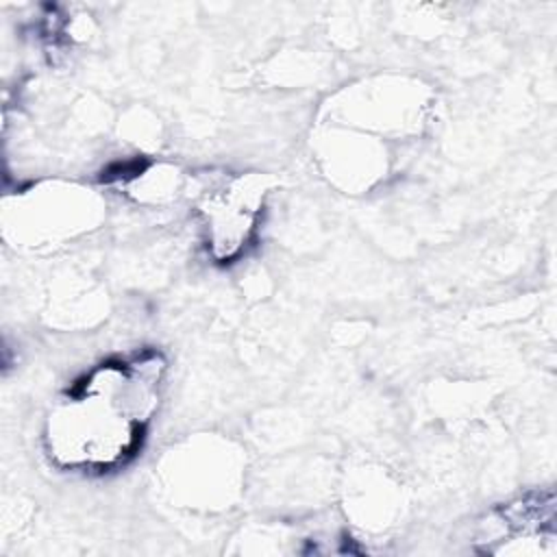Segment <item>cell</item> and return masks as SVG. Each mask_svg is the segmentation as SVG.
Wrapping results in <instances>:
<instances>
[{
	"label": "cell",
	"instance_id": "1",
	"mask_svg": "<svg viewBox=\"0 0 557 557\" xmlns=\"http://www.w3.org/2000/svg\"><path fill=\"white\" fill-rule=\"evenodd\" d=\"M157 357L109 361L89 372L48 420L52 457L70 468L104 470L141 444L159 403Z\"/></svg>",
	"mask_w": 557,
	"mask_h": 557
},
{
	"label": "cell",
	"instance_id": "2",
	"mask_svg": "<svg viewBox=\"0 0 557 557\" xmlns=\"http://www.w3.org/2000/svg\"><path fill=\"white\" fill-rule=\"evenodd\" d=\"M494 555H553L555 553V496L533 494L505 505L485 522L479 540Z\"/></svg>",
	"mask_w": 557,
	"mask_h": 557
},
{
	"label": "cell",
	"instance_id": "3",
	"mask_svg": "<svg viewBox=\"0 0 557 557\" xmlns=\"http://www.w3.org/2000/svg\"><path fill=\"white\" fill-rule=\"evenodd\" d=\"M202 211L211 252L218 259H231L242 250L250 231L255 228L259 200L255 191H248L244 181H235L228 187L207 196Z\"/></svg>",
	"mask_w": 557,
	"mask_h": 557
}]
</instances>
